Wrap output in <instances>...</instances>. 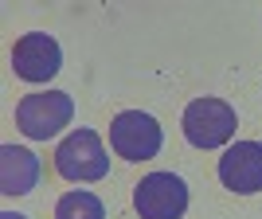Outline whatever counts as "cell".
<instances>
[{"label":"cell","mask_w":262,"mask_h":219,"mask_svg":"<svg viewBox=\"0 0 262 219\" xmlns=\"http://www.w3.org/2000/svg\"><path fill=\"white\" fill-rule=\"evenodd\" d=\"M55 219H106V208L94 192H67L55 204Z\"/></svg>","instance_id":"obj_9"},{"label":"cell","mask_w":262,"mask_h":219,"mask_svg":"<svg viewBox=\"0 0 262 219\" xmlns=\"http://www.w3.org/2000/svg\"><path fill=\"white\" fill-rule=\"evenodd\" d=\"M39 180V161L32 149L4 145L0 149V196H28Z\"/></svg>","instance_id":"obj_8"},{"label":"cell","mask_w":262,"mask_h":219,"mask_svg":"<svg viewBox=\"0 0 262 219\" xmlns=\"http://www.w3.org/2000/svg\"><path fill=\"white\" fill-rule=\"evenodd\" d=\"M71 118H75V102L63 90H39L16 102V125L32 141H51L59 129L71 125Z\"/></svg>","instance_id":"obj_1"},{"label":"cell","mask_w":262,"mask_h":219,"mask_svg":"<svg viewBox=\"0 0 262 219\" xmlns=\"http://www.w3.org/2000/svg\"><path fill=\"white\" fill-rule=\"evenodd\" d=\"M161 121L153 118V114H145V110H125V114H118L114 118V125H110V145H114V153L121 157V161H153L157 153H161Z\"/></svg>","instance_id":"obj_4"},{"label":"cell","mask_w":262,"mask_h":219,"mask_svg":"<svg viewBox=\"0 0 262 219\" xmlns=\"http://www.w3.org/2000/svg\"><path fill=\"white\" fill-rule=\"evenodd\" d=\"M55 168L63 180H75V184H90V180H102L110 172V157L106 145L94 129H75L67 133L59 149H55Z\"/></svg>","instance_id":"obj_2"},{"label":"cell","mask_w":262,"mask_h":219,"mask_svg":"<svg viewBox=\"0 0 262 219\" xmlns=\"http://www.w3.org/2000/svg\"><path fill=\"white\" fill-rule=\"evenodd\" d=\"M219 180L235 196L262 192V141H235L219 157Z\"/></svg>","instance_id":"obj_7"},{"label":"cell","mask_w":262,"mask_h":219,"mask_svg":"<svg viewBox=\"0 0 262 219\" xmlns=\"http://www.w3.org/2000/svg\"><path fill=\"white\" fill-rule=\"evenodd\" d=\"M0 219H28V215H20V211H4Z\"/></svg>","instance_id":"obj_10"},{"label":"cell","mask_w":262,"mask_h":219,"mask_svg":"<svg viewBox=\"0 0 262 219\" xmlns=\"http://www.w3.org/2000/svg\"><path fill=\"white\" fill-rule=\"evenodd\" d=\"M239 129V118L235 110L223 98H192L184 110V137L196 149H219L227 145Z\"/></svg>","instance_id":"obj_3"},{"label":"cell","mask_w":262,"mask_h":219,"mask_svg":"<svg viewBox=\"0 0 262 219\" xmlns=\"http://www.w3.org/2000/svg\"><path fill=\"white\" fill-rule=\"evenodd\" d=\"M59 67H63V47L47 32H32L12 47V71L24 82H47L59 75Z\"/></svg>","instance_id":"obj_6"},{"label":"cell","mask_w":262,"mask_h":219,"mask_svg":"<svg viewBox=\"0 0 262 219\" xmlns=\"http://www.w3.org/2000/svg\"><path fill=\"white\" fill-rule=\"evenodd\" d=\"M133 208L141 219H180L188 211V184L176 172H149L133 188Z\"/></svg>","instance_id":"obj_5"}]
</instances>
